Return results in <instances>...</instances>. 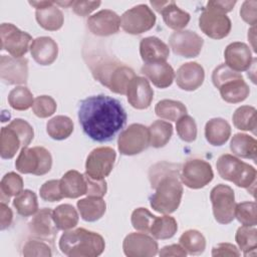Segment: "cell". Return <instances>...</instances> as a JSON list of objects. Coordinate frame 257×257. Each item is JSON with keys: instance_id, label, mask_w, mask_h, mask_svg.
<instances>
[{"instance_id": "obj_29", "label": "cell", "mask_w": 257, "mask_h": 257, "mask_svg": "<svg viewBox=\"0 0 257 257\" xmlns=\"http://www.w3.org/2000/svg\"><path fill=\"white\" fill-rule=\"evenodd\" d=\"M35 17L38 24L43 29L49 31H56L60 29L64 21L62 11L55 6L54 1H51V3L46 7L36 10Z\"/></svg>"}, {"instance_id": "obj_55", "label": "cell", "mask_w": 257, "mask_h": 257, "mask_svg": "<svg viewBox=\"0 0 257 257\" xmlns=\"http://www.w3.org/2000/svg\"><path fill=\"white\" fill-rule=\"evenodd\" d=\"M236 1H224V0H212L209 1L206 5L205 8L207 9H211V10H215L221 13H228L230 12L233 7L235 6Z\"/></svg>"}, {"instance_id": "obj_12", "label": "cell", "mask_w": 257, "mask_h": 257, "mask_svg": "<svg viewBox=\"0 0 257 257\" xmlns=\"http://www.w3.org/2000/svg\"><path fill=\"white\" fill-rule=\"evenodd\" d=\"M116 154L112 148L99 147L86 158L85 174L94 179H104L113 169Z\"/></svg>"}, {"instance_id": "obj_50", "label": "cell", "mask_w": 257, "mask_h": 257, "mask_svg": "<svg viewBox=\"0 0 257 257\" xmlns=\"http://www.w3.org/2000/svg\"><path fill=\"white\" fill-rule=\"evenodd\" d=\"M10 126H12L20 136L23 144V148L28 147V145L32 142L33 137H34V131L33 127L27 122L26 120L22 118H15L11 120L9 123Z\"/></svg>"}, {"instance_id": "obj_28", "label": "cell", "mask_w": 257, "mask_h": 257, "mask_svg": "<svg viewBox=\"0 0 257 257\" xmlns=\"http://www.w3.org/2000/svg\"><path fill=\"white\" fill-rule=\"evenodd\" d=\"M231 136L229 122L222 117H214L207 121L205 125V137L212 146H223Z\"/></svg>"}, {"instance_id": "obj_51", "label": "cell", "mask_w": 257, "mask_h": 257, "mask_svg": "<svg viewBox=\"0 0 257 257\" xmlns=\"http://www.w3.org/2000/svg\"><path fill=\"white\" fill-rule=\"evenodd\" d=\"M84 177L87 183V196L102 198L106 194L107 186L104 179H94L86 174H84Z\"/></svg>"}, {"instance_id": "obj_22", "label": "cell", "mask_w": 257, "mask_h": 257, "mask_svg": "<svg viewBox=\"0 0 257 257\" xmlns=\"http://www.w3.org/2000/svg\"><path fill=\"white\" fill-rule=\"evenodd\" d=\"M218 89L222 99L229 103L241 102L245 100L250 93L248 84L239 72H236L233 76L222 82Z\"/></svg>"}, {"instance_id": "obj_54", "label": "cell", "mask_w": 257, "mask_h": 257, "mask_svg": "<svg viewBox=\"0 0 257 257\" xmlns=\"http://www.w3.org/2000/svg\"><path fill=\"white\" fill-rule=\"evenodd\" d=\"M238 248L231 243H220L212 249V256L214 257H226V256H240Z\"/></svg>"}, {"instance_id": "obj_48", "label": "cell", "mask_w": 257, "mask_h": 257, "mask_svg": "<svg viewBox=\"0 0 257 257\" xmlns=\"http://www.w3.org/2000/svg\"><path fill=\"white\" fill-rule=\"evenodd\" d=\"M22 254L25 257H50L52 252L50 246L42 241L28 240L22 248Z\"/></svg>"}, {"instance_id": "obj_5", "label": "cell", "mask_w": 257, "mask_h": 257, "mask_svg": "<svg viewBox=\"0 0 257 257\" xmlns=\"http://www.w3.org/2000/svg\"><path fill=\"white\" fill-rule=\"evenodd\" d=\"M216 167L222 179L234 183L237 187L247 189L254 196L256 183V170L254 167L230 154L220 156Z\"/></svg>"}, {"instance_id": "obj_39", "label": "cell", "mask_w": 257, "mask_h": 257, "mask_svg": "<svg viewBox=\"0 0 257 257\" xmlns=\"http://www.w3.org/2000/svg\"><path fill=\"white\" fill-rule=\"evenodd\" d=\"M178 230V224L174 217L165 215L162 217H155L151 226L150 233L154 238L159 240H166L172 238Z\"/></svg>"}, {"instance_id": "obj_42", "label": "cell", "mask_w": 257, "mask_h": 257, "mask_svg": "<svg viewBox=\"0 0 257 257\" xmlns=\"http://www.w3.org/2000/svg\"><path fill=\"white\" fill-rule=\"evenodd\" d=\"M0 191L2 202L8 201L10 197L17 196L23 191V179L14 172L6 174L1 180Z\"/></svg>"}, {"instance_id": "obj_17", "label": "cell", "mask_w": 257, "mask_h": 257, "mask_svg": "<svg viewBox=\"0 0 257 257\" xmlns=\"http://www.w3.org/2000/svg\"><path fill=\"white\" fill-rule=\"evenodd\" d=\"M86 24L93 35L109 36L119 30L120 17L112 10L103 9L89 16Z\"/></svg>"}, {"instance_id": "obj_27", "label": "cell", "mask_w": 257, "mask_h": 257, "mask_svg": "<svg viewBox=\"0 0 257 257\" xmlns=\"http://www.w3.org/2000/svg\"><path fill=\"white\" fill-rule=\"evenodd\" d=\"M59 181L60 190L64 198L75 199L87 193V183L84 175L75 170L66 172Z\"/></svg>"}, {"instance_id": "obj_18", "label": "cell", "mask_w": 257, "mask_h": 257, "mask_svg": "<svg viewBox=\"0 0 257 257\" xmlns=\"http://www.w3.org/2000/svg\"><path fill=\"white\" fill-rule=\"evenodd\" d=\"M151 5L162 14L164 22L171 29L182 30L190 21V14L179 8L175 1H151Z\"/></svg>"}, {"instance_id": "obj_19", "label": "cell", "mask_w": 257, "mask_h": 257, "mask_svg": "<svg viewBox=\"0 0 257 257\" xmlns=\"http://www.w3.org/2000/svg\"><path fill=\"white\" fill-rule=\"evenodd\" d=\"M226 65L236 72H242L251 67L254 62L250 47L244 42H232L225 48Z\"/></svg>"}, {"instance_id": "obj_20", "label": "cell", "mask_w": 257, "mask_h": 257, "mask_svg": "<svg viewBox=\"0 0 257 257\" xmlns=\"http://www.w3.org/2000/svg\"><path fill=\"white\" fill-rule=\"evenodd\" d=\"M128 103L137 109L148 108L154 98V90L147 78L135 76L126 89Z\"/></svg>"}, {"instance_id": "obj_33", "label": "cell", "mask_w": 257, "mask_h": 257, "mask_svg": "<svg viewBox=\"0 0 257 257\" xmlns=\"http://www.w3.org/2000/svg\"><path fill=\"white\" fill-rule=\"evenodd\" d=\"M78 218L77 211L70 204H61L53 210V219L58 230L66 231L74 228Z\"/></svg>"}, {"instance_id": "obj_11", "label": "cell", "mask_w": 257, "mask_h": 257, "mask_svg": "<svg viewBox=\"0 0 257 257\" xmlns=\"http://www.w3.org/2000/svg\"><path fill=\"white\" fill-rule=\"evenodd\" d=\"M1 48L11 56L21 58L30 49L32 37L29 33L20 30L11 23H2L0 26Z\"/></svg>"}, {"instance_id": "obj_9", "label": "cell", "mask_w": 257, "mask_h": 257, "mask_svg": "<svg viewBox=\"0 0 257 257\" xmlns=\"http://www.w3.org/2000/svg\"><path fill=\"white\" fill-rule=\"evenodd\" d=\"M156 15L146 4L126 10L120 17V26L128 34H142L155 26Z\"/></svg>"}, {"instance_id": "obj_34", "label": "cell", "mask_w": 257, "mask_h": 257, "mask_svg": "<svg viewBox=\"0 0 257 257\" xmlns=\"http://www.w3.org/2000/svg\"><path fill=\"white\" fill-rule=\"evenodd\" d=\"M46 132L53 140H65L73 132V121L66 115H56L47 121Z\"/></svg>"}, {"instance_id": "obj_25", "label": "cell", "mask_w": 257, "mask_h": 257, "mask_svg": "<svg viewBox=\"0 0 257 257\" xmlns=\"http://www.w3.org/2000/svg\"><path fill=\"white\" fill-rule=\"evenodd\" d=\"M140 54L145 63L165 62L170 55V48L160 38L149 36L141 40Z\"/></svg>"}, {"instance_id": "obj_14", "label": "cell", "mask_w": 257, "mask_h": 257, "mask_svg": "<svg viewBox=\"0 0 257 257\" xmlns=\"http://www.w3.org/2000/svg\"><path fill=\"white\" fill-rule=\"evenodd\" d=\"M169 43L175 54L186 58H193L200 54L204 40L195 31L179 30L171 34Z\"/></svg>"}, {"instance_id": "obj_31", "label": "cell", "mask_w": 257, "mask_h": 257, "mask_svg": "<svg viewBox=\"0 0 257 257\" xmlns=\"http://www.w3.org/2000/svg\"><path fill=\"white\" fill-rule=\"evenodd\" d=\"M20 148H23V144L18 133L9 124L7 126H3L0 135L1 158L12 159Z\"/></svg>"}, {"instance_id": "obj_13", "label": "cell", "mask_w": 257, "mask_h": 257, "mask_svg": "<svg viewBox=\"0 0 257 257\" xmlns=\"http://www.w3.org/2000/svg\"><path fill=\"white\" fill-rule=\"evenodd\" d=\"M199 27L208 37L222 39L230 33L232 23L226 14L204 8L199 16Z\"/></svg>"}, {"instance_id": "obj_2", "label": "cell", "mask_w": 257, "mask_h": 257, "mask_svg": "<svg viewBox=\"0 0 257 257\" xmlns=\"http://www.w3.org/2000/svg\"><path fill=\"white\" fill-rule=\"evenodd\" d=\"M151 186L156 192L150 198L151 207L159 213H174L180 206L183 186L177 166L160 163L151 168L149 173Z\"/></svg>"}, {"instance_id": "obj_53", "label": "cell", "mask_w": 257, "mask_h": 257, "mask_svg": "<svg viewBox=\"0 0 257 257\" xmlns=\"http://www.w3.org/2000/svg\"><path fill=\"white\" fill-rule=\"evenodd\" d=\"M100 4V1H73L72 10L79 16H87Z\"/></svg>"}, {"instance_id": "obj_8", "label": "cell", "mask_w": 257, "mask_h": 257, "mask_svg": "<svg viewBox=\"0 0 257 257\" xmlns=\"http://www.w3.org/2000/svg\"><path fill=\"white\" fill-rule=\"evenodd\" d=\"M150 146L149 127L141 123H132L123 130L117 139V148L121 155L134 156Z\"/></svg>"}, {"instance_id": "obj_16", "label": "cell", "mask_w": 257, "mask_h": 257, "mask_svg": "<svg viewBox=\"0 0 257 257\" xmlns=\"http://www.w3.org/2000/svg\"><path fill=\"white\" fill-rule=\"evenodd\" d=\"M0 77L6 84H25L28 78V60L1 55Z\"/></svg>"}, {"instance_id": "obj_4", "label": "cell", "mask_w": 257, "mask_h": 257, "mask_svg": "<svg viewBox=\"0 0 257 257\" xmlns=\"http://www.w3.org/2000/svg\"><path fill=\"white\" fill-rule=\"evenodd\" d=\"M93 76L114 93L125 94L132 79L137 76L127 65L117 60H104L92 68Z\"/></svg>"}, {"instance_id": "obj_41", "label": "cell", "mask_w": 257, "mask_h": 257, "mask_svg": "<svg viewBox=\"0 0 257 257\" xmlns=\"http://www.w3.org/2000/svg\"><path fill=\"white\" fill-rule=\"evenodd\" d=\"M180 245L185 251L191 255H198L204 252L206 248V239L204 235L198 230L185 231L180 239Z\"/></svg>"}, {"instance_id": "obj_52", "label": "cell", "mask_w": 257, "mask_h": 257, "mask_svg": "<svg viewBox=\"0 0 257 257\" xmlns=\"http://www.w3.org/2000/svg\"><path fill=\"white\" fill-rule=\"evenodd\" d=\"M256 8H257V1L256 0H246L243 2L241 9H240V16L241 18L248 24L255 26L257 21L256 16Z\"/></svg>"}, {"instance_id": "obj_44", "label": "cell", "mask_w": 257, "mask_h": 257, "mask_svg": "<svg viewBox=\"0 0 257 257\" xmlns=\"http://www.w3.org/2000/svg\"><path fill=\"white\" fill-rule=\"evenodd\" d=\"M235 218L244 226H256L257 214L255 202H242L235 206Z\"/></svg>"}, {"instance_id": "obj_35", "label": "cell", "mask_w": 257, "mask_h": 257, "mask_svg": "<svg viewBox=\"0 0 257 257\" xmlns=\"http://www.w3.org/2000/svg\"><path fill=\"white\" fill-rule=\"evenodd\" d=\"M150 146L159 149L165 147L172 138L173 125L165 120H155L149 126Z\"/></svg>"}, {"instance_id": "obj_1", "label": "cell", "mask_w": 257, "mask_h": 257, "mask_svg": "<svg viewBox=\"0 0 257 257\" xmlns=\"http://www.w3.org/2000/svg\"><path fill=\"white\" fill-rule=\"evenodd\" d=\"M121 103L108 95L98 94L82 99L78 106V120L83 133L92 141H111L126 122Z\"/></svg>"}, {"instance_id": "obj_10", "label": "cell", "mask_w": 257, "mask_h": 257, "mask_svg": "<svg viewBox=\"0 0 257 257\" xmlns=\"http://www.w3.org/2000/svg\"><path fill=\"white\" fill-rule=\"evenodd\" d=\"M214 178L211 165L202 159H190L183 165L180 173L181 182L190 189H201Z\"/></svg>"}, {"instance_id": "obj_47", "label": "cell", "mask_w": 257, "mask_h": 257, "mask_svg": "<svg viewBox=\"0 0 257 257\" xmlns=\"http://www.w3.org/2000/svg\"><path fill=\"white\" fill-rule=\"evenodd\" d=\"M56 101L49 95H39L34 99L32 111L40 118L51 116L56 111Z\"/></svg>"}, {"instance_id": "obj_21", "label": "cell", "mask_w": 257, "mask_h": 257, "mask_svg": "<svg viewBox=\"0 0 257 257\" xmlns=\"http://www.w3.org/2000/svg\"><path fill=\"white\" fill-rule=\"evenodd\" d=\"M177 85L186 91H193L199 88L205 79V71L201 64L192 61L182 64L176 74Z\"/></svg>"}, {"instance_id": "obj_43", "label": "cell", "mask_w": 257, "mask_h": 257, "mask_svg": "<svg viewBox=\"0 0 257 257\" xmlns=\"http://www.w3.org/2000/svg\"><path fill=\"white\" fill-rule=\"evenodd\" d=\"M8 102L13 109L26 110L32 106V92L26 86H16L8 94Z\"/></svg>"}, {"instance_id": "obj_40", "label": "cell", "mask_w": 257, "mask_h": 257, "mask_svg": "<svg viewBox=\"0 0 257 257\" xmlns=\"http://www.w3.org/2000/svg\"><path fill=\"white\" fill-rule=\"evenodd\" d=\"M13 207L23 217H29L37 213L38 202L35 193L31 190H23L13 200Z\"/></svg>"}, {"instance_id": "obj_26", "label": "cell", "mask_w": 257, "mask_h": 257, "mask_svg": "<svg viewBox=\"0 0 257 257\" xmlns=\"http://www.w3.org/2000/svg\"><path fill=\"white\" fill-rule=\"evenodd\" d=\"M141 71L155 86L159 88L169 87L172 85L175 78V71L173 67L166 61L145 63L142 66Z\"/></svg>"}, {"instance_id": "obj_58", "label": "cell", "mask_w": 257, "mask_h": 257, "mask_svg": "<svg viewBox=\"0 0 257 257\" xmlns=\"http://www.w3.org/2000/svg\"><path fill=\"white\" fill-rule=\"evenodd\" d=\"M50 3L51 1H29V4L34 8H36V10L48 6Z\"/></svg>"}, {"instance_id": "obj_23", "label": "cell", "mask_w": 257, "mask_h": 257, "mask_svg": "<svg viewBox=\"0 0 257 257\" xmlns=\"http://www.w3.org/2000/svg\"><path fill=\"white\" fill-rule=\"evenodd\" d=\"M30 233L37 238L53 239L57 234L58 228L53 219V211L49 208H43L37 211L28 225Z\"/></svg>"}, {"instance_id": "obj_38", "label": "cell", "mask_w": 257, "mask_h": 257, "mask_svg": "<svg viewBox=\"0 0 257 257\" xmlns=\"http://www.w3.org/2000/svg\"><path fill=\"white\" fill-rule=\"evenodd\" d=\"M235 127L241 131H249L256 134L257 117L256 108L250 105H241L233 113L232 116Z\"/></svg>"}, {"instance_id": "obj_49", "label": "cell", "mask_w": 257, "mask_h": 257, "mask_svg": "<svg viewBox=\"0 0 257 257\" xmlns=\"http://www.w3.org/2000/svg\"><path fill=\"white\" fill-rule=\"evenodd\" d=\"M40 197L47 202H57L63 199V195L60 190L59 180H50L45 182L39 189Z\"/></svg>"}, {"instance_id": "obj_57", "label": "cell", "mask_w": 257, "mask_h": 257, "mask_svg": "<svg viewBox=\"0 0 257 257\" xmlns=\"http://www.w3.org/2000/svg\"><path fill=\"white\" fill-rule=\"evenodd\" d=\"M0 229L5 230L12 223L13 213L4 202H1L0 204Z\"/></svg>"}, {"instance_id": "obj_32", "label": "cell", "mask_w": 257, "mask_h": 257, "mask_svg": "<svg viewBox=\"0 0 257 257\" xmlns=\"http://www.w3.org/2000/svg\"><path fill=\"white\" fill-rule=\"evenodd\" d=\"M231 152L244 159L256 160L257 142L254 138L246 134H235L230 143Z\"/></svg>"}, {"instance_id": "obj_7", "label": "cell", "mask_w": 257, "mask_h": 257, "mask_svg": "<svg viewBox=\"0 0 257 257\" xmlns=\"http://www.w3.org/2000/svg\"><path fill=\"white\" fill-rule=\"evenodd\" d=\"M215 220L220 224L231 223L235 216V194L231 187L224 184L215 186L210 193Z\"/></svg>"}, {"instance_id": "obj_56", "label": "cell", "mask_w": 257, "mask_h": 257, "mask_svg": "<svg viewBox=\"0 0 257 257\" xmlns=\"http://www.w3.org/2000/svg\"><path fill=\"white\" fill-rule=\"evenodd\" d=\"M159 255L162 257H168V256L185 257L187 255V252L180 244H172V245L163 247L159 252Z\"/></svg>"}, {"instance_id": "obj_37", "label": "cell", "mask_w": 257, "mask_h": 257, "mask_svg": "<svg viewBox=\"0 0 257 257\" xmlns=\"http://www.w3.org/2000/svg\"><path fill=\"white\" fill-rule=\"evenodd\" d=\"M155 112L161 118L177 121L187 113V107L183 102L178 100L162 99L156 104Z\"/></svg>"}, {"instance_id": "obj_46", "label": "cell", "mask_w": 257, "mask_h": 257, "mask_svg": "<svg viewBox=\"0 0 257 257\" xmlns=\"http://www.w3.org/2000/svg\"><path fill=\"white\" fill-rule=\"evenodd\" d=\"M155 215H153L148 209L146 208H137L133 211L131 221L133 227L141 232L150 233L151 226L155 219Z\"/></svg>"}, {"instance_id": "obj_3", "label": "cell", "mask_w": 257, "mask_h": 257, "mask_svg": "<svg viewBox=\"0 0 257 257\" xmlns=\"http://www.w3.org/2000/svg\"><path fill=\"white\" fill-rule=\"evenodd\" d=\"M104 248L102 236L84 228L66 231L59 239V249L68 257H96Z\"/></svg>"}, {"instance_id": "obj_45", "label": "cell", "mask_w": 257, "mask_h": 257, "mask_svg": "<svg viewBox=\"0 0 257 257\" xmlns=\"http://www.w3.org/2000/svg\"><path fill=\"white\" fill-rule=\"evenodd\" d=\"M176 130L177 134L180 137V139L187 143H192L197 138V124L195 119L185 114L182 117H180L177 120L176 123Z\"/></svg>"}, {"instance_id": "obj_30", "label": "cell", "mask_w": 257, "mask_h": 257, "mask_svg": "<svg viewBox=\"0 0 257 257\" xmlns=\"http://www.w3.org/2000/svg\"><path fill=\"white\" fill-rule=\"evenodd\" d=\"M77 209L80 217L86 222H94L99 220L105 213L106 204L100 197H90L77 201Z\"/></svg>"}, {"instance_id": "obj_6", "label": "cell", "mask_w": 257, "mask_h": 257, "mask_svg": "<svg viewBox=\"0 0 257 257\" xmlns=\"http://www.w3.org/2000/svg\"><path fill=\"white\" fill-rule=\"evenodd\" d=\"M51 167V154L43 147L22 148L15 161L16 170L22 174L42 176L47 174Z\"/></svg>"}, {"instance_id": "obj_24", "label": "cell", "mask_w": 257, "mask_h": 257, "mask_svg": "<svg viewBox=\"0 0 257 257\" xmlns=\"http://www.w3.org/2000/svg\"><path fill=\"white\" fill-rule=\"evenodd\" d=\"M30 53L38 64L43 66L50 65L57 58L58 45L51 37H37L30 44Z\"/></svg>"}, {"instance_id": "obj_15", "label": "cell", "mask_w": 257, "mask_h": 257, "mask_svg": "<svg viewBox=\"0 0 257 257\" xmlns=\"http://www.w3.org/2000/svg\"><path fill=\"white\" fill-rule=\"evenodd\" d=\"M124 255L128 257H152L157 255V241L146 233H130L122 242Z\"/></svg>"}, {"instance_id": "obj_36", "label": "cell", "mask_w": 257, "mask_h": 257, "mask_svg": "<svg viewBox=\"0 0 257 257\" xmlns=\"http://www.w3.org/2000/svg\"><path fill=\"white\" fill-rule=\"evenodd\" d=\"M235 240L245 256L255 255L257 248V230L255 226H241L238 228Z\"/></svg>"}]
</instances>
